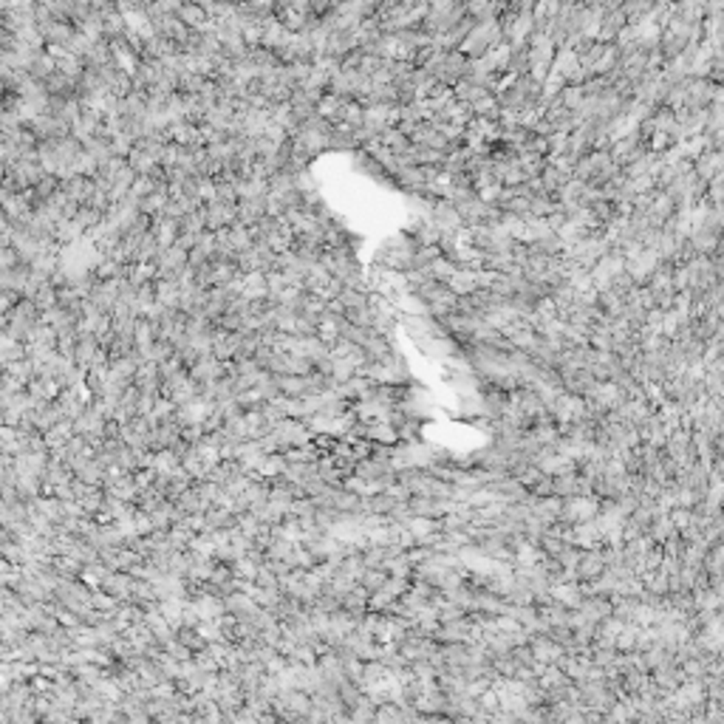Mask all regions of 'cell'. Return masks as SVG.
<instances>
[{"instance_id": "cell-1", "label": "cell", "mask_w": 724, "mask_h": 724, "mask_svg": "<svg viewBox=\"0 0 724 724\" xmlns=\"http://www.w3.org/2000/svg\"><path fill=\"white\" fill-rule=\"evenodd\" d=\"M603 569H606V560H603V549L600 546L583 549L580 560L574 563V574H578V580H594Z\"/></svg>"}, {"instance_id": "cell-2", "label": "cell", "mask_w": 724, "mask_h": 724, "mask_svg": "<svg viewBox=\"0 0 724 724\" xmlns=\"http://www.w3.org/2000/svg\"><path fill=\"white\" fill-rule=\"evenodd\" d=\"M651 679H654V685H656V688H662L665 693H671V690H676L679 685H682L688 676L682 673V668H679L676 662H668V665H662V668L651 671Z\"/></svg>"}, {"instance_id": "cell-3", "label": "cell", "mask_w": 724, "mask_h": 724, "mask_svg": "<svg viewBox=\"0 0 724 724\" xmlns=\"http://www.w3.org/2000/svg\"><path fill=\"white\" fill-rule=\"evenodd\" d=\"M549 594H552V600L566 606V608H578L580 600H583V594L578 589V583H549Z\"/></svg>"}, {"instance_id": "cell-4", "label": "cell", "mask_w": 724, "mask_h": 724, "mask_svg": "<svg viewBox=\"0 0 724 724\" xmlns=\"http://www.w3.org/2000/svg\"><path fill=\"white\" fill-rule=\"evenodd\" d=\"M388 580V571L385 569H365L359 578V586H365L368 591H379Z\"/></svg>"}, {"instance_id": "cell-5", "label": "cell", "mask_w": 724, "mask_h": 724, "mask_svg": "<svg viewBox=\"0 0 724 724\" xmlns=\"http://www.w3.org/2000/svg\"><path fill=\"white\" fill-rule=\"evenodd\" d=\"M515 478H518V481H521V484H523V487L529 489V487H535V484H538V481L543 478V473L538 470L535 464H526V467H523V470H521V473H518Z\"/></svg>"}, {"instance_id": "cell-6", "label": "cell", "mask_w": 724, "mask_h": 724, "mask_svg": "<svg viewBox=\"0 0 724 724\" xmlns=\"http://www.w3.org/2000/svg\"><path fill=\"white\" fill-rule=\"evenodd\" d=\"M529 493L532 495H538V498H543V495H552V476H543L535 487H529Z\"/></svg>"}]
</instances>
